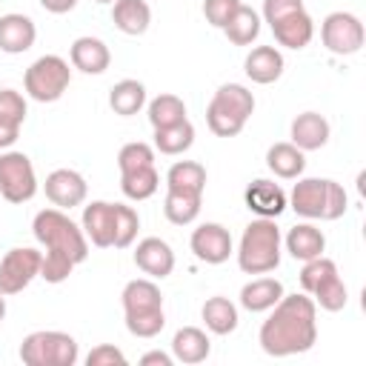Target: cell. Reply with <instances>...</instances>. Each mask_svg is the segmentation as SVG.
<instances>
[{"label": "cell", "instance_id": "cell-23", "mask_svg": "<svg viewBox=\"0 0 366 366\" xmlns=\"http://www.w3.org/2000/svg\"><path fill=\"white\" fill-rule=\"evenodd\" d=\"M212 352V340L203 329L197 326H183L174 332L172 337V357L177 363H186V366H194V363H203Z\"/></svg>", "mask_w": 366, "mask_h": 366}, {"label": "cell", "instance_id": "cell-30", "mask_svg": "<svg viewBox=\"0 0 366 366\" xmlns=\"http://www.w3.org/2000/svg\"><path fill=\"white\" fill-rule=\"evenodd\" d=\"M109 106L114 114L120 117H132L137 114L143 106H146V86L140 80H117L112 89H109Z\"/></svg>", "mask_w": 366, "mask_h": 366}, {"label": "cell", "instance_id": "cell-7", "mask_svg": "<svg viewBox=\"0 0 366 366\" xmlns=\"http://www.w3.org/2000/svg\"><path fill=\"white\" fill-rule=\"evenodd\" d=\"M37 194V174L23 152L0 154V197L9 203H29Z\"/></svg>", "mask_w": 366, "mask_h": 366}, {"label": "cell", "instance_id": "cell-32", "mask_svg": "<svg viewBox=\"0 0 366 366\" xmlns=\"http://www.w3.org/2000/svg\"><path fill=\"white\" fill-rule=\"evenodd\" d=\"M192 143H194V126L189 123V117L180 120V123H174V126L154 129V149L160 154H169V157L183 154V152L192 149Z\"/></svg>", "mask_w": 366, "mask_h": 366}, {"label": "cell", "instance_id": "cell-13", "mask_svg": "<svg viewBox=\"0 0 366 366\" xmlns=\"http://www.w3.org/2000/svg\"><path fill=\"white\" fill-rule=\"evenodd\" d=\"M134 266L152 280H163L174 272V252L160 237H143L134 249Z\"/></svg>", "mask_w": 366, "mask_h": 366}, {"label": "cell", "instance_id": "cell-42", "mask_svg": "<svg viewBox=\"0 0 366 366\" xmlns=\"http://www.w3.org/2000/svg\"><path fill=\"white\" fill-rule=\"evenodd\" d=\"M71 272H74V263L60 254H43V260H40V277L46 283H63Z\"/></svg>", "mask_w": 366, "mask_h": 366}, {"label": "cell", "instance_id": "cell-39", "mask_svg": "<svg viewBox=\"0 0 366 366\" xmlns=\"http://www.w3.org/2000/svg\"><path fill=\"white\" fill-rule=\"evenodd\" d=\"M143 166H154V149L143 140H134V143H126L120 152H117V169L120 174L123 172H134V169H143Z\"/></svg>", "mask_w": 366, "mask_h": 366}, {"label": "cell", "instance_id": "cell-8", "mask_svg": "<svg viewBox=\"0 0 366 366\" xmlns=\"http://www.w3.org/2000/svg\"><path fill=\"white\" fill-rule=\"evenodd\" d=\"M320 40H323V46L332 54L349 57V54L360 51L363 40H366V31H363V23H360L357 14H352V11H332L320 23Z\"/></svg>", "mask_w": 366, "mask_h": 366}, {"label": "cell", "instance_id": "cell-15", "mask_svg": "<svg viewBox=\"0 0 366 366\" xmlns=\"http://www.w3.org/2000/svg\"><path fill=\"white\" fill-rule=\"evenodd\" d=\"M34 40H37V26L29 14L9 11L0 17V51L23 54L34 46Z\"/></svg>", "mask_w": 366, "mask_h": 366}, {"label": "cell", "instance_id": "cell-1", "mask_svg": "<svg viewBox=\"0 0 366 366\" xmlns=\"http://www.w3.org/2000/svg\"><path fill=\"white\" fill-rule=\"evenodd\" d=\"M260 349L272 357L303 355L317 343V306L306 292L283 295L260 323Z\"/></svg>", "mask_w": 366, "mask_h": 366}, {"label": "cell", "instance_id": "cell-5", "mask_svg": "<svg viewBox=\"0 0 366 366\" xmlns=\"http://www.w3.org/2000/svg\"><path fill=\"white\" fill-rule=\"evenodd\" d=\"M77 357L80 349L69 332L40 329L26 335L20 343V360L26 366H74Z\"/></svg>", "mask_w": 366, "mask_h": 366}, {"label": "cell", "instance_id": "cell-14", "mask_svg": "<svg viewBox=\"0 0 366 366\" xmlns=\"http://www.w3.org/2000/svg\"><path fill=\"white\" fill-rule=\"evenodd\" d=\"M80 229L97 249H109L114 243V203L92 200L89 206H83Z\"/></svg>", "mask_w": 366, "mask_h": 366}, {"label": "cell", "instance_id": "cell-45", "mask_svg": "<svg viewBox=\"0 0 366 366\" xmlns=\"http://www.w3.org/2000/svg\"><path fill=\"white\" fill-rule=\"evenodd\" d=\"M300 9H303V0H263V20L269 26H274L277 20H283Z\"/></svg>", "mask_w": 366, "mask_h": 366}, {"label": "cell", "instance_id": "cell-3", "mask_svg": "<svg viewBox=\"0 0 366 366\" xmlns=\"http://www.w3.org/2000/svg\"><path fill=\"white\" fill-rule=\"evenodd\" d=\"M280 229L272 217H257L252 220L243 234H240V246H237V266L246 274H269L280 266Z\"/></svg>", "mask_w": 366, "mask_h": 366}, {"label": "cell", "instance_id": "cell-44", "mask_svg": "<svg viewBox=\"0 0 366 366\" xmlns=\"http://www.w3.org/2000/svg\"><path fill=\"white\" fill-rule=\"evenodd\" d=\"M86 366H126V355L112 343H100L86 355Z\"/></svg>", "mask_w": 366, "mask_h": 366}, {"label": "cell", "instance_id": "cell-29", "mask_svg": "<svg viewBox=\"0 0 366 366\" xmlns=\"http://www.w3.org/2000/svg\"><path fill=\"white\" fill-rule=\"evenodd\" d=\"M200 317H203V323H206V329L212 332V335H232L234 329H237V306L229 300V297H223V295H214V297H209L206 303H203V309H200Z\"/></svg>", "mask_w": 366, "mask_h": 366}, {"label": "cell", "instance_id": "cell-11", "mask_svg": "<svg viewBox=\"0 0 366 366\" xmlns=\"http://www.w3.org/2000/svg\"><path fill=\"white\" fill-rule=\"evenodd\" d=\"M43 189H46V197H49L57 209H63V212L80 206V203L86 200V192H89L86 177H83L80 172H74V169H54V172L46 177Z\"/></svg>", "mask_w": 366, "mask_h": 366}, {"label": "cell", "instance_id": "cell-31", "mask_svg": "<svg viewBox=\"0 0 366 366\" xmlns=\"http://www.w3.org/2000/svg\"><path fill=\"white\" fill-rule=\"evenodd\" d=\"M223 34L232 46H252L260 34V14L252 6H243L229 17V23L223 26Z\"/></svg>", "mask_w": 366, "mask_h": 366}, {"label": "cell", "instance_id": "cell-24", "mask_svg": "<svg viewBox=\"0 0 366 366\" xmlns=\"http://www.w3.org/2000/svg\"><path fill=\"white\" fill-rule=\"evenodd\" d=\"M112 23L117 31L137 37L146 34L152 26V9L146 0H114L112 3Z\"/></svg>", "mask_w": 366, "mask_h": 366}, {"label": "cell", "instance_id": "cell-2", "mask_svg": "<svg viewBox=\"0 0 366 366\" xmlns=\"http://www.w3.org/2000/svg\"><path fill=\"white\" fill-rule=\"evenodd\" d=\"M31 232L40 246H46V254H60L71 260L74 266L89 257V240L83 229L63 212V209H40L31 220Z\"/></svg>", "mask_w": 366, "mask_h": 366}, {"label": "cell", "instance_id": "cell-25", "mask_svg": "<svg viewBox=\"0 0 366 366\" xmlns=\"http://www.w3.org/2000/svg\"><path fill=\"white\" fill-rule=\"evenodd\" d=\"M266 166L280 180H297L306 169V152H300L292 140L289 143H272L266 149Z\"/></svg>", "mask_w": 366, "mask_h": 366}, {"label": "cell", "instance_id": "cell-6", "mask_svg": "<svg viewBox=\"0 0 366 366\" xmlns=\"http://www.w3.org/2000/svg\"><path fill=\"white\" fill-rule=\"evenodd\" d=\"M71 83V69L60 54H43L37 57L26 74H23V86L26 94L37 103H54L63 97V92Z\"/></svg>", "mask_w": 366, "mask_h": 366}, {"label": "cell", "instance_id": "cell-33", "mask_svg": "<svg viewBox=\"0 0 366 366\" xmlns=\"http://www.w3.org/2000/svg\"><path fill=\"white\" fill-rule=\"evenodd\" d=\"M166 189H183V192H200L206 189V166L197 160H177L166 172Z\"/></svg>", "mask_w": 366, "mask_h": 366}, {"label": "cell", "instance_id": "cell-41", "mask_svg": "<svg viewBox=\"0 0 366 366\" xmlns=\"http://www.w3.org/2000/svg\"><path fill=\"white\" fill-rule=\"evenodd\" d=\"M349 209V194L337 180H326V203H323V217L320 220H337Z\"/></svg>", "mask_w": 366, "mask_h": 366}, {"label": "cell", "instance_id": "cell-28", "mask_svg": "<svg viewBox=\"0 0 366 366\" xmlns=\"http://www.w3.org/2000/svg\"><path fill=\"white\" fill-rule=\"evenodd\" d=\"M200 203H203V194H200V192L166 189L163 214H166V220L174 223V226H189V223L197 220V214H200Z\"/></svg>", "mask_w": 366, "mask_h": 366}, {"label": "cell", "instance_id": "cell-43", "mask_svg": "<svg viewBox=\"0 0 366 366\" xmlns=\"http://www.w3.org/2000/svg\"><path fill=\"white\" fill-rule=\"evenodd\" d=\"M237 9H240V0H203V17L214 29H223Z\"/></svg>", "mask_w": 366, "mask_h": 366}, {"label": "cell", "instance_id": "cell-46", "mask_svg": "<svg viewBox=\"0 0 366 366\" xmlns=\"http://www.w3.org/2000/svg\"><path fill=\"white\" fill-rule=\"evenodd\" d=\"M172 363H174V357H172L169 352H160V349L146 352V355L140 357V366H172Z\"/></svg>", "mask_w": 366, "mask_h": 366}, {"label": "cell", "instance_id": "cell-10", "mask_svg": "<svg viewBox=\"0 0 366 366\" xmlns=\"http://www.w3.org/2000/svg\"><path fill=\"white\" fill-rule=\"evenodd\" d=\"M189 246L194 252L197 260L209 263V266H220L229 260V254L234 252L232 246V234L223 223H200L192 237H189Z\"/></svg>", "mask_w": 366, "mask_h": 366}, {"label": "cell", "instance_id": "cell-9", "mask_svg": "<svg viewBox=\"0 0 366 366\" xmlns=\"http://www.w3.org/2000/svg\"><path fill=\"white\" fill-rule=\"evenodd\" d=\"M40 260H43V252L31 246L9 249L0 260V295H17L34 277H40Z\"/></svg>", "mask_w": 366, "mask_h": 366}, {"label": "cell", "instance_id": "cell-19", "mask_svg": "<svg viewBox=\"0 0 366 366\" xmlns=\"http://www.w3.org/2000/svg\"><path fill=\"white\" fill-rule=\"evenodd\" d=\"M69 60L83 74H103L112 63V51L100 37H77L69 49Z\"/></svg>", "mask_w": 366, "mask_h": 366}, {"label": "cell", "instance_id": "cell-34", "mask_svg": "<svg viewBox=\"0 0 366 366\" xmlns=\"http://www.w3.org/2000/svg\"><path fill=\"white\" fill-rule=\"evenodd\" d=\"M160 186V174L154 166H143V169H134V172H123L120 174V192L129 197V200H149Z\"/></svg>", "mask_w": 366, "mask_h": 366}, {"label": "cell", "instance_id": "cell-27", "mask_svg": "<svg viewBox=\"0 0 366 366\" xmlns=\"http://www.w3.org/2000/svg\"><path fill=\"white\" fill-rule=\"evenodd\" d=\"M283 283L277 277H254L240 289V306L252 315L269 312L280 297H283Z\"/></svg>", "mask_w": 366, "mask_h": 366}, {"label": "cell", "instance_id": "cell-22", "mask_svg": "<svg viewBox=\"0 0 366 366\" xmlns=\"http://www.w3.org/2000/svg\"><path fill=\"white\" fill-rule=\"evenodd\" d=\"M269 29H272L277 46L295 49V51H297V49H306V46L312 43V37H315V20L309 17L306 9H300V11H295V14L283 17V20H277V23L269 26Z\"/></svg>", "mask_w": 366, "mask_h": 366}, {"label": "cell", "instance_id": "cell-37", "mask_svg": "<svg viewBox=\"0 0 366 366\" xmlns=\"http://www.w3.org/2000/svg\"><path fill=\"white\" fill-rule=\"evenodd\" d=\"M137 229H140V214L132 209V206H123V203H114V249H129L137 237Z\"/></svg>", "mask_w": 366, "mask_h": 366}, {"label": "cell", "instance_id": "cell-12", "mask_svg": "<svg viewBox=\"0 0 366 366\" xmlns=\"http://www.w3.org/2000/svg\"><path fill=\"white\" fill-rule=\"evenodd\" d=\"M243 200H246V209L254 212L257 217H280L286 209H289V197L286 192L274 183V180H266V177H257L246 186L243 192Z\"/></svg>", "mask_w": 366, "mask_h": 366}, {"label": "cell", "instance_id": "cell-17", "mask_svg": "<svg viewBox=\"0 0 366 366\" xmlns=\"http://www.w3.org/2000/svg\"><path fill=\"white\" fill-rule=\"evenodd\" d=\"M323 203H326V180L323 177H300L292 186L289 194V209L300 217L320 220L323 217Z\"/></svg>", "mask_w": 366, "mask_h": 366}, {"label": "cell", "instance_id": "cell-38", "mask_svg": "<svg viewBox=\"0 0 366 366\" xmlns=\"http://www.w3.org/2000/svg\"><path fill=\"white\" fill-rule=\"evenodd\" d=\"M332 274H337V263H335L332 257H326V254H317V257H312V260L303 263L297 280H300V289H303L306 295H312V292H315L326 277H332Z\"/></svg>", "mask_w": 366, "mask_h": 366}, {"label": "cell", "instance_id": "cell-35", "mask_svg": "<svg viewBox=\"0 0 366 366\" xmlns=\"http://www.w3.org/2000/svg\"><path fill=\"white\" fill-rule=\"evenodd\" d=\"M186 120V103L177 94H157L154 100H149V123L152 129H166Z\"/></svg>", "mask_w": 366, "mask_h": 366}, {"label": "cell", "instance_id": "cell-47", "mask_svg": "<svg viewBox=\"0 0 366 366\" xmlns=\"http://www.w3.org/2000/svg\"><path fill=\"white\" fill-rule=\"evenodd\" d=\"M40 6L46 11H51V14H66V11H71L77 6V0H40Z\"/></svg>", "mask_w": 366, "mask_h": 366}, {"label": "cell", "instance_id": "cell-4", "mask_svg": "<svg viewBox=\"0 0 366 366\" xmlns=\"http://www.w3.org/2000/svg\"><path fill=\"white\" fill-rule=\"evenodd\" d=\"M252 112H254V94L243 83H223L206 106V126L217 137H234L243 132Z\"/></svg>", "mask_w": 366, "mask_h": 366}, {"label": "cell", "instance_id": "cell-36", "mask_svg": "<svg viewBox=\"0 0 366 366\" xmlns=\"http://www.w3.org/2000/svg\"><path fill=\"white\" fill-rule=\"evenodd\" d=\"M309 297H312L315 306H320L323 312H340V309L346 306V300H349V292H346V283H343L340 272L332 274V277H326Z\"/></svg>", "mask_w": 366, "mask_h": 366}, {"label": "cell", "instance_id": "cell-18", "mask_svg": "<svg viewBox=\"0 0 366 366\" xmlns=\"http://www.w3.org/2000/svg\"><path fill=\"white\" fill-rule=\"evenodd\" d=\"M292 143L300 149V152H317L329 143V134H332V126L323 114L317 112H303L292 120Z\"/></svg>", "mask_w": 366, "mask_h": 366}, {"label": "cell", "instance_id": "cell-48", "mask_svg": "<svg viewBox=\"0 0 366 366\" xmlns=\"http://www.w3.org/2000/svg\"><path fill=\"white\" fill-rule=\"evenodd\" d=\"M6 320V295H0V323Z\"/></svg>", "mask_w": 366, "mask_h": 366}, {"label": "cell", "instance_id": "cell-49", "mask_svg": "<svg viewBox=\"0 0 366 366\" xmlns=\"http://www.w3.org/2000/svg\"><path fill=\"white\" fill-rule=\"evenodd\" d=\"M94 3H114V0H94Z\"/></svg>", "mask_w": 366, "mask_h": 366}, {"label": "cell", "instance_id": "cell-16", "mask_svg": "<svg viewBox=\"0 0 366 366\" xmlns=\"http://www.w3.org/2000/svg\"><path fill=\"white\" fill-rule=\"evenodd\" d=\"M26 114H29L26 97L14 89H0V152L17 143Z\"/></svg>", "mask_w": 366, "mask_h": 366}, {"label": "cell", "instance_id": "cell-21", "mask_svg": "<svg viewBox=\"0 0 366 366\" xmlns=\"http://www.w3.org/2000/svg\"><path fill=\"white\" fill-rule=\"evenodd\" d=\"M283 66H286V63H283V54H280V49H274V46H254V49L246 54V60H243L246 77H249L252 83H260V86H269V83L280 80Z\"/></svg>", "mask_w": 366, "mask_h": 366}, {"label": "cell", "instance_id": "cell-20", "mask_svg": "<svg viewBox=\"0 0 366 366\" xmlns=\"http://www.w3.org/2000/svg\"><path fill=\"white\" fill-rule=\"evenodd\" d=\"M120 303H123V315L157 312V309H163V292L152 277H134L123 286Z\"/></svg>", "mask_w": 366, "mask_h": 366}, {"label": "cell", "instance_id": "cell-40", "mask_svg": "<svg viewBox=\"0 0 366 366\" xmlns=\"http://www.w3.org/2000/svg\"><path fill=\"white\" fill-rule=\"evenodd\" d=\"M123 320H126L129 335H134V337H157L163 332V326H166L163 309L146 312V315H123Z\"/></svg>", "mask_w": 366, "mask_h": 366}, {"label": "cell", "instance_id": "cell-26", "mask_svg": "<svg viewBox=\"0 0 366 366\" xmlns=\"http://www.w3.org/2000/svg\"><path fill=\"white\" fill-rule=\"evenodd\" d=\"M283 243H286V252H289L295 260H303V263L326 252V234H323L317 226H312V223H297V226H292V229L286 232Z\"/></svg>", "mask_w": 366, "mask_h": 366}]
</instances>
